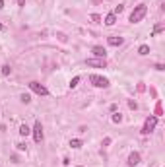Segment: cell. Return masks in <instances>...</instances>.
Masks as SVG:
<instances>
[{
    "label": "cell",
    "mask_w": 165,
    "mask_h": 167,
    "mask_svg": "<svg viewBox=\"0 0 165 167\" xmlns=\"http://www.w3.org/2000/svg\"><path fill=\"white\" fill-rule=\"evenodd\" d=\"M146 14H148V6H146V4H138L136 8L132 10V14H130V23H138V22H142Z\"/></svg>",
    "instance_id": "obj_1"
},
{
    "label": "cell",
    "mask_w": 165,
    "mask_h": 167,
    "mask_svg": "<svg viewBox=\"0 0 165 167\" xmlns=\"http://www.w3.org/2000/svg\"><path fill=\"white\" fill-rule=\"evenodd\" d=\"M157 125V117L156 115H150L146 119V122H144V128H142V134H150V132H154V128H156Z\"/></svg>",
    "instance_id": "obj_2"
},
{
    "label": "cell",
    "mask_w": 165,
    "mask_h": 167,
    "mask_svg": "<svg viewBox=\"0 0 165 167\" xmlns=\"http://www.w3.org/2000/svg\"><path fill=\"white\" fill-rule=\"evenodd\" d=\"M90 82L93 84L95 88H109V80H107V78H103V76L91 74V76H90Z\"/></svg>",
    "instance_id": "obj_3"
},
{
    "label": "cell",
    "mask_w": 165,
    "mask_h": 167,
    "mask_svg": "<svg viewBox=\"0 0 165 167\" xmlns=\"http://www.w3.org/2000/svg\"><path fill=\"white\" fill-rule=\"evenodd\" d=\"M27 86H29V89H31V91H35L37 95H49V89L45 88V86H41L39 82H29Z\"/></svg>",
    "instance_id": "obj_4"
},
{
    "label": "cell",
    "mask_w": 165,
    "mask_h": 167,
    "mask_svg": "<svg viewBox=\"0 0 165 167\" xmlns=\"http://www.w3.org/2000/svg\"><path fill=\"white\" fill-rule=\"evenodd\" d=\"M33 140L37 142V144H41V140H43V126H41V121L35 122V126H33Z\"/></svg>",
    "instance_id": "obj_5"
},
{
    "label": "cell",
    "mask_w": 165,
    "mask_h": 167,
    "mask_svg": "<svg viewBox=\"0 0 165 167\" xmlns=\"http://www.w3.org/2000/svg\"><path fill=\"white\" fill-rule=\"evenodd\" d=\"M85 64L93 66V68H105V66H107V60H105V58H88Z\"/></svg>",
    "instance_id": "obj_6"
},
{
    "label": "cell",
    "mask_w": 165,
    "mask_h": 167,
    "mask_svg": "<svg viewBox=\"0 0 165 167\" xmlns=\"http://www.w3.org/2000/svg\"><path fill=\"white\" fill-rule=\"evenodd\" d=\"M138 163H140V153H138V152H132L130 155H128V165L134 167V165H138Z\"/></svg>",
    "instance_id": "obj_7"
},
{
    "label": "cell",
    "mask_w": 165,
    "mask_h": 167,
    "mask_svg": "<svg viewBox=\"0 0 165 167\" xmlns=\"http://www.w3.org/2000/svg\"><path fill=\"white\" fill-rule=\"evenodd\" d=\"M107 43H109L111 47H121V45L124 43V39H123V37H118V35H115V37H109Z\"/></svg>",
    "instance_id": "obj_8"
},
{
    "label": "cell",
    "mask_w": 165,
    "mask_h": 167,
    "mask_svg": "<svg viewBox=\"0 0 165 167\" xmlns=\"http://www.w3.org/2000/svg\"><path fill=\"white\" fill-rule=\"evenodd\" d=\"M91 53H93L97 58H105V56H107V51H105L103 47H93V49H91Z\"/></svg>",
    "instance_id": "obj_9"
},
{
    "label": "cell",
    "mask_w": 165,
    "mask_h": 167,
    "mask_svg": "<svg viewBox=\"0 0 165 167\" xmlns=\"http://www.w3.org/2000/svg\"><path fill=\"white\" fill-rule=\"evenodd\" d=\"M103 22H105V25H115V23H117V16H115L113 12H111V14H107V16H105V19H103Z\"/></svg>",
    "instance_id": "obj_10"
},
{
    "label": "cell",
    "mask_w": 165,
    "mask_h": 167,
    "mask_svg": "<svg viewBox=\"0 0 165 167\" xmlns=\"http://www.w3.org/2000/svg\"><path fill=\"white\" fill-rule=\"evenodd\" d=\"M82 146H84V142H82V140H78V138L70 140V148H74V150H80Z\"/></svg>",
    "instance_id": "obj_11"
},
{
    "label": "cell",
    "mask_w": 165,
    "mask_h": 167,
    "mask_svg": "<svg viewBox=\"0 0 165 167\" xmlns=\"http://www.w3.org/2000/svg\"><path fill=\"white\" fill-rule=\"evenodd\" d=\"M19 134H22V136H29V134H31V128H29L27 125H22V126H19Z\"/></svg>",
    "instance_id": "obj_12"
},
{
    "label": "cell",
    "mask_w": 165,
    "mask_h": 167,
    "mask_svg": "<svg viewBox=\"0 0 165 167\" xmlns=\"http://www.w3.org/2000/svg\"><path fill=\"white\" fill-rule=\"evenodd\" d=\"M138 55H142V56L150 55V47H148V45H140V49H138Z\"/></svg>",
    "instance_id": "obj_13"
},
{
    "label": "cell",
    "mask_w": 165,
    "mask_h": 167,
    "mask_svg": "<svg viewBox=\"0 0 165 167\" xmlns=\"http://www.w3.org/2000/svg\"><path fill=\"white\" fill-rule=\"evenodd\" d=\"M19 101L27 105V103H31V95H29V93H22V95H19Z\"/></svg>",
    "instance_id": "obj_14"
},
{
    "label": "cell",
    "mask_w": 165,
    "mask_h": 167,
    "mask_svg": "<svg viewBox=\"0 0 165 167\" xmlns=\"http://www.w3.org/2000/svg\"><path fill=\"white\" fill-rule=\"evenodd\" d=\"M10 72H12V68H10V64H2V68H0V74H2V76H8Z\"/></svg>",
    "instance_id": "obj_15"
},
{
    "label": "cell",
    "mask_w": 165,
    "mask_h": 167,
    "mask_svg": "<svg viewBox=\"0 0 165 167\" xmlns=\"http://www.w3.org/2000/svg\"><path fill=\"white\" fill-rule=\"evenodd\" d=\"M78 84H80V76H74V78L70 80V88H76Z\"/></svg>",
    "instance_id": "obj_16"
},
{
    "label": "cell",
    "mask_w": 165,
    "mask_h": 167,
    "mask_svg": "<svg viewBox=\"0 0 165 167\" xmlns=\"http://www.w3.org/2000/svg\"><path fill=\"white\" fill-rule=\"evenodd\" d=\"M123 10H124V4H117V6H115V10H113V14L117 16V14H121Z\"/></svg>",
    "instance_id": "obj_17"
},
{
    "label": "cell",
    "mask_w": 165,
    "mask_h": 167,
    "mask_svg": "<svg viewBox=\"0 0 165 167\" xmlns=\"http://www.w3.org/2000/svg\"><path fill=\"white\" fill-rule=\"evenodd\" d=\"M90 19H91L93 23H101V16H97V14H91V16H90Z\"/></svg>",
    "instance_id": "obj_18"
},
{
    "label": "cell",
    "mask_w": 165,
    "mask_h": 167,
    "mask_svg": "<svg viewBox=\"0 0 165 167\" xmlns=\"http://www.w3.org/2000/svg\"><path fill=\"white\" fill-rule=\"evenodd\" d=\"M163 29H165V25H163V23H157L156 27H154V33H161Z\"/></svg>",
    "instance_id": "obj_19"
},
{
    "label": "cell",
    "mask_w": 165,
    "mask_h": 167,
    "mask_svg": "<svg viewBox=\"0 0 165 167\" xmlns=\"http://www.w3.org/2000/svg\"><path fill=\"white\" fill-rule=\"evenodd\" d=\"M123 121V115H121V113H115L113 115V122H121Z\"/></svg>",
    "instance_id": "obj_20"
},
{
    "label": "cell",
    "mask_w": 165,
    "mask_h": 167,
    "mask_svg": "<svg viewBox=\"0 0 165 167\" xmlns=\"http://www.w3.org/2000/svg\"><path fill=\"white\" fill-rule=\"evenodd\" d=\"M16 146H18L19 152H24V150H25V144H24V142H19V144H16Z\"/></svg>",
    "instance_id": "obj_21"
},
{
    "label": "cell",
    "mask_w": 165,
    "mask_h": 167,
    "mask_svg": "<svg viewBox=\"0 0 165 167\" xmlns=\"http://www.w3.org/2000/svg\"><path fill=\"white\" fill-rule=\"evenodd\" d=\"M128 107H130V109H136L138 105H136V101H128Z\"/></svg>",
    "instance_id": "obj_22"
},
{
    "label": "cell",
    "mask_w": 165,
    "mask_h": 167,
    "mask_svg": "<svg viewBox=\"0 0 165 167\" xmlns=\"http://www.w3.org/2000/svg\"><path fill=\"white\" fill-rule=\"evenodd\" d=\"M156 68L159 70V72H163V70H165V66H163V64H156Z\"/></svg>",
    "instance_id": "obj_23"
},
{
    "label": "cell",
    "mask_w": 165,
    "mask_h": 167,
    "mask_svg": "<svg viewBox=\"0 0 165 167\" xmlns=\"http://www.w3.org/2000/svg\"><path fill=\"white\" fill-rule=\"evenodd\" d=\"M18 4H19V6H24V4H25V0H18Z\"/></svg>",
    "instance_id": "obj_24"
},
{
    "label": "cell",
    "mask_w": 165,
    "mask_h": 167,
    "mask_svg": "<svg viewBox=\"0 0 165 167\" xmlns=\"http://www.w3.org/2000/svg\"><path fill=\"white\" fill-rule=\"evenodd\" d=\"M4 8V0H0V10Z\"/></svg>",
    "instance_id": "obj_25"
},
{
    "label": "cell",
    "mask_w": 165,
    "mask_h": 167,
    "mask_svg": "<svg viewBox=\"0 0 165 167\" xmlns=\"http://www.w3.org/2000/svg\"><path fill=\"white\" fill-rule=\"evenodd\" d=\"M2 29H4V25H2V23H0V31H2Z\"/></svg>",
    "instance_id": "obj_26"
}]
</instances>
